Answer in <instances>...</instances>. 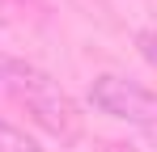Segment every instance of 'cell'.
<instances>
[{
    "instance_id": "6da1fadb",
    "label": "cell",
    "mask_w": 157,
    "mask_h": 152,
    "mask_svg": "<svg viewBox=\"0 0 157 152\" xmlns=\"http://www.w3.org/2000/svg\"><path fill=\"white\" fill-rule=\"evenodd\" d=\"M0 85L30 110V118L43 127L47 135H55L59 144H77V139H81L85 123H81L77 101L68 97L43 68L21 63V59H4V55H0Z\"/></svg>"
},
{
    "instance_id": "7a4b0ae2",
    "label": "cell",
    "mask_w": 157,
    "mask_h": 152,
    "mask_svg": "<svg viewBox=\"0 0 157 152\" xmlns=\"http://www.w3.org/2000/svg\"><path fill=\"white\" fill-rule=\"evenodd\" d=\"M89 101H94L102 114L119 118V123H132V127H140L144 135L157 139V93L153 89L136 85L128 76L106 72V76H98V80L89 85Z\"/></svg>"
},
{
    "instance_id": "277c9868",
    "label": "cell",
    "mask_w": 157,
    "mask_h": 152,
    "mask_svg": "<svg viewBox=\"0 0 157 152\" xmlns=\"http://www.w3.org/2000/svg\"><path fill=\"white\" fill-rule=\"evenodd\" d=\"M140 55L157 68V30H144V34H140Z\"/></svg>"
},
{
    "instance_id": "5b68a950",
    "label": "cell",
    "mask_w": 157,
    "mask_h": 152,
    "mask_svg": "<svg viewBox=\"0 0 157 152\" xmlns=\"http://www.w3.org/2000/svg\"><path fill=\"white\" fill-rule=\"evenodd\" d=\"M102 152H136V148H128V144H106Z\"/></svg>"
},
{
    "instance_id": "3957f363",
    "label": "cell",
    "mask_w": 157,
    "mask_h": 152,
    "mask_svg": "<svg viewBox=\"0 0 157 152\" xmlns=\"http://www.w3.org/2000/svg\"><path fill=\"white\" fill-rule=\"evenodd\" d=\"M0 152H43V148L30 139L26 131H17V127L0 123Z\"/></svg>"
}]
</instances>
